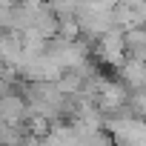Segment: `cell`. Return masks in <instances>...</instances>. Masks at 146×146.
<instances>
[{
	"mask_svg": "<svg viewBox=\"0 0 146 146\" xmlns=\"http://www.w3.org/2000/svg\"><path fill=\"white\" fill-rule=\"evenodd\" d=\"M117 80L129 89V92H137V89H146V60H135V57H126L117 69Z\"/></svg>",
	"mask_w": 146,
	"mask_h": 146,
	"instance_id": "2",
	"label": "cell"
},
{
	"mask_svg": "<svg viewBox=\"0 0 146 146\" xmlns=\"http://www.w3.org/2000/svg\"><path fill=\"white\" fill-rule=\"evenodd\" d=\"M123 46H126V57L146 60V29H129V32H123Z\"/></svg>",
	"mask_w": 146,
	"mask_h": 146,
	"instance_id": "3",
	"label": "cell"
},
{
	"mask_svg": "<svg viewBox=\"0 0 146 146\" xmlns=\"http://www.w3.org/2000/svg\"><path fill=\"white\" fill-rule=\"evenodd\" d=\"M92 49H95L98 60L106 63V66L120 69V63L126 60V46H123V32H120V29H112L109 35H103L100 40H95Z\"/></svg>",
	"mask_w": 146,
	"mask_h": 146,
	"instance_id": "1",
	"label": "cell"
}]
</instances>
